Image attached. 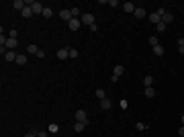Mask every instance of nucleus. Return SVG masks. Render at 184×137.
<instances>
[{
  "instance_id": "16",
  "label": "nucleus",
  "mask_w": 184,
  "mask_h": 137,
  "mask_svg": "<svg viewBox=\"0 0 184 137\" xmlns=\"http://www.w3.org/2000/svg\"><path fill=\"white\" fill-rule=\"evenodd\" d=\"M100 106H102L104 111H108V108L113 106V102H111V98H104V100H100Z\"/></svg>"
},
{
  "instance_id": "22",
  "label": "nucleus",
  "mask_w": 184,
  "mask_h": 137,
  "mask_svg": "<svg viewBox=\"0 0 184 137\" xmlns=\"http://www.w3.org/2000/svg\"><path fill=\"white\" fill-rule=\"evenodd\" d=\"M37 51H39V47H37V45H33V43L27 45V53H35V55H37Z\"/></svg>"
},
{
  "instance_id": "26",
  "label": "nucleus",
  "mask_w": 184,
  "mask_h": 137,
  "mask_svg": "<svg viewBox=\"0 0 184 137\" xmlns=\"http://www.w3.org/2000/svg\"><path fill=\"white\" fill-rule=\"evenodd\" d=\"M166 27H168L166 23H158V25H155V29H158L160 33H164V31H166Z\"/></svg>"
},
{
  "instance_id": "20",
  "label": "nucleus",
  "mask_w": 184,
  "mask_h": 137,
  "mask_svg": "<svg viewBox=\"0 0 184 137\" xmlns=\"http://www.w3.org/2000/svg\"><path fill=\"white\" fill-rule=\"evenodd\" d=\"M16 64H19V66H25V64H27V55H23V53L16 55Z\"/></svg>"
},
{
  "instance_id": "30",
  "label": "nucleus",
  "mask_w": 184,
  "mask_h": 137,
  "mask_svg": "<svg viewBox=\"0 0 184 137\" xmlns=\"http://www.w3.org/2000/svg\"><path fill=\"white\" fill-rule=\"evenodd\" d=\"M135 129H137V131H143V129H145V125H143V123H135Z\"/></svg>"
},
{
  "instance_id": "19",
  "label": "nucleus",
  "mask_w": 184,
  "mask_h": 137,
  "mask_svg": "<svg viewBox=\"0 0 184 137\" xmlns=\"http://www.w3.org/2000/svg\"><path fill=\"white\" fill-rule=\"evenodd\" d=\"M145 96H147V98H153V96H155V88L147 86V88H145Z\"/></svg>"
},
{
  "instance_id": "36",
  "label": "nucleus",
  "mask_w": 184,
  "mask_h": 137,
  "mask_svg": "<svg viewBox=\"0 0 184 137\" xmlns=\"http://www.w3.org/2000/svg\"><path fill=\"white\" fill-rule=\"evenodd\" d=\"M178 137H180V135H178Z\"/></svg>"
},
{
  "instance_id": "5",
  "label": "nucleus",
  "mask_w": 184,
  "mask_h": 137,
  "mask_svg": "<svg viewBox=\"0 0 184 137\" xmlns=\"http://www.w3.org/2000/svg\"><path fill=\"white\" fill-rule=\"evenodd\" d=\"M55 55H57V59H68V57H70V49H68V47H61Z\"/></svg>"
},
{
  "instance_id": "24",
  "label": "nucleus",
  "mask_w": 184,
  "mask_h": 137,
  "mask_svg": "<svg viewBox=\"0 0 184 137\" xmlns=\"http://www.w3.org/2000/svg\"><path fill=\"white\" fill-rule=\"evenodd\" d=\"M143 84H145V88L151 86V84H153V76H145V78H143Z\"/></svg>"
},
{
  "instance_id": "6",
  "label": "nucleus",
  "mask_w": 184,
  "mask_h": 137,
  "mask_svg": "<svg viewBox=\"0 0 184 137\" xmlns=\"http://www.w3.org/2000/svg\"><path fill=\"white\" fill-rule=\"evenodd\" d=\"M133 14H135V19H145V16H147V12H145L143 6H135V12H133Z\"/></svg>"
},
{
  "instance_id": "1",
  "label": "nucleus",
  "mask_w": 184,
  "mask_h": 137,
  "mask_svg": "<svg viewBox=\"0 0 184 137\" xmlns=\"http://www.w3.org/2000/svg\"><path fill=\"white\" fill-rule=\"evenodd\" d=\"M80 21H82V23H86V25L90 27V25H94V14H92V12H84V14L80 16Z\"/></svg>"
},
{
  "instance_id": "23",
  "label": "nucleus",
  "mask_w": 184,
  "mask_h": 137,
  "mask_svg": "<svg viewBox=\"0 0 184 137\" xmlns=\"http://www.w3.org/2000/svg\"><path fill=\"white\" fill-rule=\"evenodd\" d=\"M76 57H80V51L72 47V49H70V59H76Z\"/></svg>"
},
{
  "instance_id": "34",
  "label": "nucleus",
  "mask_w": 184,
  "mask_h": 137,
  "mask_svg": "<svg viewBox=\"0 0 184 137\" xmlns=\"http://www.w3.org/2000/svg\"><path fill=\"white\" fill-rule=\"evenodd\" d=\"M178 135H180V137H184V125L180 127V129H178Z\"/></svg>"
},
{
  "instance_id": "27",
  "label": "nucleus",
  "mask_w": 184,
  "mask_h": 137,
  "mask_svg": "<svg viewBox=\"0 0 184 137\" xmlns=\"http://www.w3.org/2000/svg\"><path fill=\"white\" fill-rule=\"evenodd\" d=\"M149 45H151V47L160 45V41H158V37H153V35H151V37H149Z\"/></svg>"
},
{
  "instance_id": "32",
  "label": "nucleus",
  "mask_w": 184,
  "mask_h": 137,
  "mask_svg": "<svg viewBox=\"0 0 184 137\" xmlns=\"http://www.w3.org/2000/svg\"><path fill=\"white\" fill-rule=\"evenodd\" d=\"M37 137H49V131H39Z\"/></svg>"
},
{
  "instance_id": "33",
  "label": "nucleus",
  "mask_w": 184,
  "mask_h": 137,
  "mask_svg": "<svg viewBox=\"0 0 184 137\" xmlns=\"http://www.w3.org/2000/svg\"><path fill=\"white\" fill-rule=\"evenodd\" d=\"M25 137H37V133H35V131H29V133H27Z\"/></svg>"
},
{
  "instance_id": "3",
  "label": "nucleus",
  "mask_w": 184,
  "mask_h": 137,
  "mask_svg": "<svg viewBox=\"0 0 184 137\" xmlns=\"http://www.w3.org/2000/svg\"><path fill=\"white\" fill-rule=\"evenodd\" d=\"M31 8H33V14H43V8H45V6H43L41 2H37V0H35V2L31 4Z\"/></svg>"
},
{
  "instance_id": "17",
  "label": "nucleus",
  "mask_w": 184,
  "mask_h": 137,
  "mask_svg": "<svg viewBox=\"0 0 184 137\" xmlns=\"http://www.w3.org/2000/svg\"><path fill=\"white\" fill-rule=\"evenodd\" d=\"M47 131H49V133H53V135H55V133H59V125H57V123H51V125H49V127H47Z\"/></svg>"
},
{
  "instance_id": "9",
  "label": "nucleus",
  "mask_w": 184,
  "mask_h": 137,
  "mask_svg": "<svg viewBox=\"0 0 184 137\" xmlns=\"http://www.w3.org/2000/svg\"><path fill=\"white\" fill-rule=\"evenodd\" d=\"M76 121H82V123H88V117H86V111H76Z\"/></svg>"
},
{
  "instance_id": "25",
  "label": "nucleus",
  "mask_w": 184,
  "mask_h": 137,
  "mask_svg": "<svg viewBox=\"0 0 184 137\" xmlns=\"http://www.w3.org/2000/svg\"><path fill=\"white\" fill-rule=\"evenodd\" d=\"M151 49H153L155 55H164V47H162V45H155V47H151Z\"/></svg>"
},
{
  "instance_id": "15",
  "label": "nucleus",
  "mask_w": 184,
  "mask_h": 137,
  "mask_svg": "<svg viewBox=\"0 0 184 137\" xmlns=\"http://www.w3.org/2000/svg\"><path fill=\"white\" fill-rule=\"evenodd\" d=\"M172 21H174V14H172V12H166V14L162 16V23H166V25L172 23Z\"/></svg>"
},
{
  "instance_id": "35",
  "label": "nucleus",
  "mask_w": 184,
  "mask_h": 137,
  "mask_svg": "<svg viewBox=\"0 0 184 137\" xmlns=\"http://www.w3.org/2000/svg\"><path fill=\"white\" fill-rule=\"evenodd\" d=\"M182 125H184V115H182Z\"/></svg>"
},
{
  "instance_id": "8",
  "label": "nucleus",
  "mask_w": 184,
  "mask_h": 137,
  "mask_svg": "<svg viewBox=\"0 0 184 137\" xmlns=\"http://www.w3.org/2000/svg\"><path fill=\"white\" fill-rule=\"evenodd\" d=\"M123 72H125V68H123L121 64H117V66L113 68V76H115V78H119V76H123Z\"/></svg>"
},
{
  "instance_id": "31",
  "label": "nucleus",
  "mask_w": 184,
  "mask_h": 137,
  "mask_svg": "<svg viewBox=\"0 0 184 137\" xmlns=\"http://www.w3.org/2000/svg\"><path fill=\"white\" fill-rule=\"evenodd\" d=\"M37 57H39V59H43V57H45V51H43V49H39V51H37Z\"/></svg>"
},
{
  "instance_id": "29",
  "label": "nucleus",
  "mask_w": 184,
  "mask_h": 137,
  "mask_svg": "<svg viewBox=\"0 0 184 137\" xmlns=\"http://www.w3.org/2000/svg\"><path fill=\"white\" fill-rule=\"evenodd\" d=\"M16 35H19L16 29H10V31H8V37H10V39H16Z\"/></svg>"
},
{
  "instance_id": "10",
  "label": "nucleus",
  "mask_w": 184,
  "mask_h": 137,
  "mask_svg": "<svg viewBox=\"0 0 184 137\" xmlns=\"http://www.w3.org/2000/svg\"><path fill=\"white\" fill-rule=\"evenodd\" d=\"M21 14H23V19H31V16H33V8H31V6H25V8L21 10Z\"/></svg>"
},
{
  "instance_id": "12",
  "label": "nucleus",
  "mask_w": 184,
  "mask_h": 137,
  "mask_svg": "<svg viewBox=\"0 0 184 137\" xmlns=\"http://www.w3.org/2000/svg\"><path fill=\"white\" fill-rule=\"evenodd\" d=\"M16 55H19V53H14V51H6L4 59H6V61H16Z\"/></svg>"
},
{
  "instance_id": "18",
  "label": "nucleus",
  "mask_w": 184,
  "mask_h": 137,
  "mask_svg": "<svg viewBox=\"0 0 184 137\" xmlns=\"http://www.w3.org/2000/svg\"><path fill=\"white\" fill-rule=\"evenodd\" d=\"M41 16H43V19H51V16H53V10H51L49 6H45V8H43V14H41Z\"/></svg>"
},
{
  "instance_id": "11",
  "label": "nucleus",
  "mask_w": 184,
  "mask_h": 137,
  "mask_svg": "<svg viewBox=\"0 0 184 137\" xmlns=\"http://www.w3.org/2000/svg\"><path fill=\"white\" fill-rule=\"evenodd\" d=\"M123 10H125V12H135V4H133V2H125V4H123Z\"/></svg>"
},
{
  "instance_id": "14",
  "label": "nucleus",
  "mask_w": 184,
  "mask_h": 137,
  "mask_svg": "<svg viewBox=\"0 0 184 137\" xmlns=\"http://www.w3.org/2000/svg\"><path fill=\"white\" fill-rule=\"evenodd\" d=\"M12 6H14L16 10H23L27 4H25V0H14V2H12Z\"/></svg>"
},
{
  "instance_id": "7",
  "label": "nucleus",
  "mask_w": 184,
  "mask_h": 137,
  "mask_svg": "<svg viewBox=\"0 0 184 137\" xmlns=\"http://www.w3.org/2000/svg\"><path fill=\"white\" fill-rule=\"evenodd\" d=\"M19 45V41H16V39H10V37H8V39H6V49H8V51H14V47Z\"/></svg>"
},
{
  "instance_id": "28",
  "label": "nucleus",
  "mask_w": 184,
  "mask_h": 137,
  "mask_svg": "<svg viewBox=\"0 0 184 137\" xmlns=\"http://www.w3.org/2000/svg\"><path fill=\"white\" fill-rule=\"evenodd\" d=\"M178 51L180 55H184V39H178Z\"/></svg>"
},
{
  "instance_id": "13",
  "label": "nucleus",
  "mask_w": 184,
  "mask_h": 137,
  "mask_svg": "<svg viewBox=\"0 0 184 137\" xmlns=\"http://www.w3.org/2000/svg\"><path fill=\"white\" fill-rule=\"evenodd\" d=\"M88 123H82V121H76V125H74V131L76 133H80V131H84V127H86Z\"/></svg>"
},
{
  "instance_id": "2",
  "label": "nucleus",
  "mask_w": 184,
  "mask_h": 137,
  "mask_svg": "<svg viewBox=\"0 0 184 137\" xmlns=\"http://www.w3.org/2000/svg\"><path fill=\"white\" fill-rule=\"evenodd\" d=\"M59 19L61 21H66V23H70L74 16H72V10H68V8H63V10H59Z\"/></svg>"
},
{
  "instance_id": "21",
  "label": "nucleus",
  "mask_w": 184,
  "mask_h": 137,
  "mask_svg": "<svg viewBox=\"0 0 184 137\" xmlns=\"http://www.w3.org/2000/svg\"><path fill=\"white\" fill-rule=\"evenodd\" d=\"M96 96H98L100 100H104V98H106V92H104V88H96Z\"/></svg>"
},
{
  "instance_id": "4",
  "label": "nucleus",
  "mask_w": 184,
  "mask_h": 137,
  "mask_svg": "<svg viewBox=\"0 0 184 137\" xmlns=\"http://www.w3.org/2000/svg\"><path fill=\"white\" fill-rule=\"evenodd\" d=\"M68 25H70V31H78V29L82 27V21H80V19H72Z\"/></svg>"
}]
</instances>
